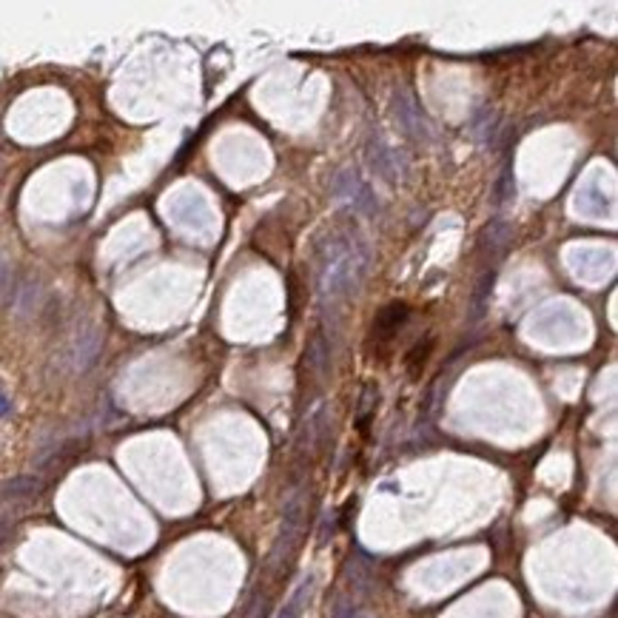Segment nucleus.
Masks as SVG:
<instances>
[{
    "instance_id": "f03ea898",
    "label": "nucleus",
    "mask_w": 618,
    "mask_h": 618,
    "mask_svg": "<svg viewBox=\"0 0 618 618\" xmlns=\"http://www.w3.org/2000/svg\"><path fill=\"white\" fill-rule=\"evenodd\" d=\"M334 194H336V199L348 202L353 211H371V209H374L371 188H368L362 180H359V174L350 171V169H345V171L336 174V180H334Z\"/></svg>"
},
{
    "instance_id": "7ed1b4c3",
    "label": "nucleus",
    "mask_w": 618,
    "mask_h": 618,
    "mask_svg": "<svg viewBox=\"0 0 618 618\" xmlns=\"http://www.w3.org/2000/svg\"><path fill=\"white\" fill-rule=\"evenodd\" d=\"M100 345H103V334H100V328H94V325L83 328V331L74 336L72 350H69V362H72V368H74V371H86V368L94 362V359H97Z\"/></svg>"
},
{
    "instance_id": "6e6552de",
    "label": "nucleus",
    "mask_w": 618,
    "mask_h": 618,
    "mask_svg": "<svg viewBox=\"0 0 618 618\" xmlns=\"http://www.w3.org/2000/svg\"><path fill=\"white\" fill-rule=\"evenodd\" d=\"M40 493V482L34 476H18L12 482H6L4 487H0V499L6 501H15V499H32Z\"/></svg>"
},
{
    "instance_id": "39448f33",
    "label": "nucleus",
    "mask_w": 618,
    "mask_h": 618,
    "mask_svg": "<svg viewBox=\"0 0 618 618\" xmlns=\"http://www.w3.org/2000/svg\"><path fill=\"white\" fill-rule=\"evenodd\" d=\"M396 117L402 120V126H405V131L407 134H414V137H425L428 134V126H425V117H422V112H419V106H416V100L410 97L407 91H399L396 94Z\"/></svg>"
},
{
    "instance_id": "9b49d317",
    "label": "nucleus",
    "mask_w": 618,
    "mask_h": 618,
    "mask_svg": "<svg viewBox=\"0 0 618 618\" xmlns=\"http://www.w3.org/2000/svg\"><path fill=\"white\" fill-rule=\"evenodd\" d=\"M6 410H9V399H6V393H4V390H0V416H4Z\"/></svg>"
},
{
    "instance_id": "0eeeda50",
    "label": "nucleus",
    "mask_w": 618,
    "mask_h": 618,
    "mask_svg": "<svg viewBox=\"0 0 618 618\" xmlns=\"http://www.w3.org/2000/svg\"><path fill=\"white\" fill-rule=\"evenodd\" d=\"M311 596H314V576H305L302 579V584L296 587V593L291 596V601L280 610V615L277 618H299L302 615V610L308 607V601H311Z\"/></svg>"
},
{
    "instance_id": "1a4fd4ad",
    "label": "nucleus",
    "mask_w": 618,
    "mask_h": 618,
    "mask_svg": "<svg viewBox=\"0 0 618 618\" xmlns=\"http://www.w3.org/2000/svg\"><path fill=\"white\" fill-rule=\"evenodd\" d=\"M40 296H43L40 285H23V288H18L15 311H18L20 317H32V314L37 311V308H40Z\"/></svg>"
},
{
    "instance_id": "423d86ee",
    "label": "nucleus",
    "mask_w": 618,
    "mask_h": 618,
    "mask_svg": "<svg viewBox=\"0 0 618 618\" xmlns=\"http://www.w3.org/2000/svg\"><path fill=\"white\" fill-rule=\"evenodd\" d=\"M407 320V305H388L385 311L379 314V320L374 322V336L376 339H390L396 331H399V325Z\"/></svg>"
},
{
    "instance_id": "20e7f679",
    "label": "nucleus",
    "mask_w": 618,
    "mask_h": 618,
    "mask_svg": "<svg viewBox=\"0 0 618 618\" xmlns=\"http://www.w3.org/2000/svg\"><path fill=\"white\" fill-rule=\"evenodd\" d=\"M299 522H302V499H299V496H294V499L285 504L282 533H280V539H277V547H274V553H271V561L282 558V553H288V550H291V544H294V541H296V536H299Z\"/></svg>"
},
{
    "instance_id": "f257e3e1",
    "label": "nucleus",
    "mask_w": 618,
    "mask_h": 618,
    "mask_svg": "<svg viewBox=\"0 0 618 618\" xmlns=\"http://www.w3.org/2000/svg\"><path fill=\"white\" fill-rule=\"evenodd\" d=\"M368 254L350 239H331L325 248V256L320 263V296L336 302L339 296L356 291L359 280L365 277Z\"/></svg>"
},
{
    "instance_id": "9d476101",
    "label": "nucleus",
    "mask_w": 618,
    "mask_h": 618,
    "mask_svg": "<svg viewBox=\"0 0 618 618\" xmlns=\"http://www.w3.org/2000/svg\"><path fill=\"white\" fill-rule=\"evenodd\" d=\"M9 282H12V277H9V265H6V263H0V294H4V291L9 288Z\"/></svg>"
}]
</instances>
